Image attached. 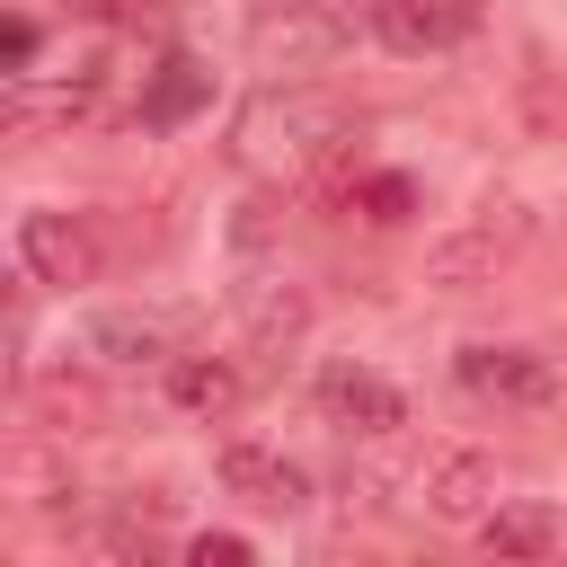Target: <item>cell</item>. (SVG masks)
Instances as JSON below:
<instances>
[{
    "instance_id": "7a4b0ae2",
    "label": "cell",
    "mask_w": 567,
    "mask_h": 567,
    "mask_svg": "<svg viewBox=\"0 0 567 567\" xmlns=\"http://www.w3.org/2000/svg\"><path fill=\"white\" fill-rule=\"evenodd\" d=\"M523 248H532V204H523L514 186H487V195L425 248V284H434V292H478V284H496Z\"/></svg>"
},
{
    "instance_id": "5b68a950",
    "label": "cell",
    "mask_w": 567,
    "mask_h": 567,
    "mask_svg": "<svg viewBox=\"0 0 567 567\" xmlns=\"http://www.w3.org/2000/svg\"><path fill=\"white\" fill-rule=\"evenodd\" d=\"M452 381H461V399L514 408V416H532V408L558 399V363L532 354V346H505V337H470V346L452 354Z\"/></svg>"
},
{
    "instance_id": "7c38bea8",
    "label": "cell",
    "mask_w": 567,
    "mask_h": 567,
    "mask_svg": "<svg viewBox=\"0 0 567 567\" xmlns=\"http://www.w3.org/2000/svg\"><path fill=\"white\" fill-rule=\"evenodd\" d=\"M230 301H239V328H248L257 354H292V346L310 337V292H301L284 266H248Z\"/></svg>"
},
{
    "instance_id": "ba28073f",
    "label": "cell",
    "mask_w": 567,
    "mask_h": 567,
    "mask_svg": "<svg viewBox=\"0 0 567 567\" xmlns=\"http://www.w3.org/2000/svg\"><path fill=\"white\" fill-rule=\"evenodd\" d=\"M337 44H346V18H337L328 0H275V9H257V27H248V53H257L266 80H301V71H319Z\"/></svg>"
},
{
    "instance_id": "5bb4252c",
    "label": "cell",
    "mask_w": 567,
    "mask_h": 567,
    "mask_svg": "<svg viewBox=\"0 0 567 567\" xmlns=\"http://www.w3.org/2000/svg\"><path fill=\"white\" fill-rule=\"evenodd\" d=\"M470 27H478V0H381V9H372V35H381L390 53H408V62L452 53Z\"/></svg>"
},
{
    "instance_id": "ac0fdd59",
    "label": "cell",
    "mask_w": 567,
    "mask_h": 567,
    "mask_svg": "<svg viewBox=\"0 0 567 567\" xmlns=\"http://www.w3.org/2000/svg\"><path fill=\"white\" fill-rule=\"evenodd\" d=\"M35 44H44L35 18H9V27H0V71H9V80H35Z\"/></svg>"
},
{
    "instance_id": "52a82bcc",
    "label": "cell",
    "mask_w": 567,
    "mask_h": 567,
    "mask_svg": "<svg viewBox=\"0 0 567 567\" xmlns=\"http://www.w3.org/2000/svg\"><path fill=\"white\" fill-rule=\"evenodd\" d=\"M408 487H416V505H425L434 523L478 532V514L496 505V452H478V443H425Z\"/></svg>"
},
{
    "instance_id": "3957f363",
    "label": "cell",
    "mask_w": 567,
    "mask_h": 567,
    "mask_svg": "<svg viewBox=\"0 0 567 567\" xmlns=\"http://www.w3.org/2000/svg\"><path fill=\"white\" fill-rule=\"evenodd\" d=\"M9 257H18V275H27V284H44V292H80V284H97L124 248L106 239V213L27 204V213H18V230H9Z\"/></svg>"
},
{
    "instance_id": "30bf717a",
    "label": "cell",
    "mask_w": 567,
    "mask_h": 567,
    "mask_svg": "<svg viewBox=\"0 0 567 567\" xmlns=\"http://www.w3.org/2000/svg\"><path fill=\"white\" fill-rule=\"evenodd\" d=\"M97 372H106V363H89V354H62L53 372H27V381H18V390H27V416L53 425V434H97V425H115V399H106Z\"/></svg>"
},
{
    "instance_id": "d6986e66",
    "label": "cell",
    "mask_w": 567,
    "mask_h": 567,
    "mask_svg": "<svg viewBox=\"0 0 567 567\" xmlns=\"http://www.w3.org/2000/svg\"><path fill=\"white\" fill-rule=\"evenodd\" d=\"M186 558H195V567H248V540H239V532H195Z\"/></svg>"
},
{
    "instance_id": "6da1fadb",
    "label": "cell",
    "mask_w": 567,
    "mask_h": 567,
    "mask_svg": "<svg viewBox=\"0 0 567 567\" xmlns=\"http://www.w3.org/2000/svg\"><path fill=\"white\" fill-rule=\"evenodd\" d=\"M354 142V97H337L328 80H257L230 115V168H248L257 186L310 177Z\"/></svg>"
},
{
    "instance_id": "277c9868",
    "label": "cell",
    "mask_w": 567,
    "mask_h": 567,
    "mask_svg": "<svg viewBox=\"0 0 567 567\" xmlns=\"http://www.w3.org/2000/svg\"><path fill=\"white\" fill-rule=\"evenodd\" d=\"M0 496H9V514H27V523H71L80 514V470H71V434H53V425H27V434H9V452H0Z\"/></svg>"
},
{
    "instance_id": "8992f818",
    "label": "cell",
    "mask_w": 567,
    "mask_h": 567,
    "mask_svg": "<svg viewBox=\"0 0 567 567\" xmlns=\"http://www.w3.org/2000/svg\"><path fill=\"white\" fill-rule=\"evenodd\" d=\"M80 354L106 363V372H168V354H186V310H159V301H124V310H89L80 319Z\"/></svg>"
},
{
    "instance_id": "9a60e30c",
    "label": "cell",
    "mask_w": 567,
    "mask_h": 567,
    "mask_svg": "<svg viewBox=\"0 0 567 567\" xmlns=\"http://www.w3.org/2000/svg\"><path fill=\"white\" fill-rule=\"evenodd\" d=\"M213 106V71L186 53V44H168L151 71H142V89H133V115L151 124V133H177L186 115H204Z\"/></svg>"
},
{
    "instance_id": "e0dca14e",
    "label": "cell",
    "mask_w": 567,
    "mask_h": 567,
    "mask_svg": "<svg viewBox=\"0 0 567 567\" xmlns=\"http://www.w3.org/2000/svg\"><path fill=\"white\" fill-rule=\"evenodd\" d=\"M354 213L372 221V230H399L408 213H416V177H399V168H354Z\"/></svg>"
},
{
    "instance_id": "9c48e42d",
    "label": "cell",
    "mask_w": 567,
    "mask_h": 567,
    "mask_svg": "<svg viewBox=\"0 0 567 567\" xmlns=\"http://www.w3.org/2000/svg\"><path fill=\"white\" fill-rule=\"evenodd\" d=\"M310 399H319V416H328L337 434H354V443H399V434H408V399H399V381H381L372 363H319Z\"/></svg>"
},
{
    "instance_id": "2e32d148",
    "label": "cell",
    "mask_w": 567,
    "mask_h": 567,
    "mask_svg": "<svg viewBox=\"0 0 567 567\" xmlns=\"http://www.w3.org/2000/svg\"><path fill=\"white\" fill-rule=\"evenodd\" d=\"M558 514L549 505H532V496H496L487 514H478V549L487 558H558Z\"/></svg>"
},
{
    "instance_id": "4fadbf2b",
    "label": "cell",
    "mask_w": 567,
    "mask_h": 567,
    "mask_svg": "<svg viewBox=\"0 0 567 567\" xmlns=\"http://www.w3.org/2000/svg\"><path fill=\"white\" fill-rule=\"evenodd\" d=\"M168 399L186 416H204V425H230L248 408V363L213 354V346H186V354H168Z\"/></svg>"
},
{
    "instance_id": "8fae6325",
    "label": "cell",
    "mask_w": 567,
    "mask_h": 567,
    "mask_svg": "<svg viewBox=\"0 0 567 567\" xmlns=\"http://www.w3.org/2000/svg\"><path fill=\"white\" fill-rule=\"evenodd\" d=\"M221 496H239L248 514H301L310 505V470L275 443H221Z\"/></svg>"
}]
</instances>
